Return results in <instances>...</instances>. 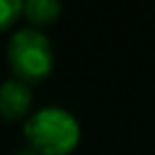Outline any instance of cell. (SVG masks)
<instances>
[{"label": "cell", "mask_w": 155, "mask_h": 155, "mask_svg": "<svg viewBox=\"0 0 155 155\" xmlns=\"http://www.w3.org/2000/svg\"><path fill=\"white\" fill-rule=\"evenodd\" d=\"M9 66L13 79L26 85L41 83L53 70V45L47 34L36 28H21L9 41Z\"/></svg>", "instance_id": "2"}, {"label": "cell", "mask_w": 155, "mask_h": 155, "mask_svg": "<svg viewBox=\"0 0 155 155\" xmlns=\"http://www.w3.org/2000/svg\"><path fill=\"white\" fill-rule=\"evenodd\" d=\"M32 108V89L19 79L0 83V117L5 121L28 119Z\"/></svg>", "instance_id": "3"}, {"label": "cell", "mask_w": 155, "mask_h": 155, "mask_svg": "<svg viewBox=\"0 0 155 155\" xmlns=\"http://www.w3.org/2000/svg\"><path fill=\"white\" fill-rule=\"evenodd\" d=\"M15 155H38V153H36L34 149H30V147H28V149H21V151H17Z\"/></svg>", "instance_id": "6"}, {"label": "cell", "mask_w": 155, "mask_h": 155, "mask_svg": "<svg viewBox=\"0 0 155 155\" xmlns=\"http://www.w3.org/2000/svg\"><path fill=\"white\" fill-rule=\"evenodd\" d=\"M62 13L60 0H24V15L34 26L53 24Z\"/></svg>", "instance_id": "4"}, {"label": "cell", "mask_w": 155, "mask_h": 155, "mask_svg": "<svg viewBox=\"0 0 155 155\" xmlns=\"http://www.w3.org/2000/svg\"><path fill=\"white\" fill-rule=\"evenodd\" d=\"M24 136L38 155H70L81 140L77 117L62 106H43L24 123Z\"/></svg>", "instance_id": "1"}, {"label": "cell", "mask_w": 155, "mask_h": 155, "mask_svg": "<svg viewBox=\"0 0 155 155\" xmlns=\"http://www.w3.org/2000/svg\"><path fill=\"white\" fill-rule=\"evenodd\" d=\"M19 15H24V0H0V32L13 28Z\"/></svg>", "instance_id": "5"}]
</instances>
